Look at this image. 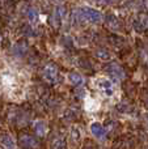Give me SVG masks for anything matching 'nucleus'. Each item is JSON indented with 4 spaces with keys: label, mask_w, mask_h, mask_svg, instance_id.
I'll return each instance as SVG.
<instances>
[{
    "label": "nucleus",
    "mask_w": 148,
    "mask_h": 149,
    "mask_svg": "<svg viewBox=\"0 0 148 149\" xmlns=\"http://www.w3.org/2000/svg\"><path fill=\"white\" fill-rule=\"evenodd\" d=\"M75 18L79 21H87V22L97 24L100 21H102V13L98 10L93 9V8H79L75 12Z\"/></svg>",
    "instance_id": "nucleus-1"
},
{
    "label": "nucleus",
    "mask_w": 148,
    "mask_h": 149,
    "mask_svg": "<svg viewBox=\"0 0 148 149\" xmlns=\"http://www.w3.org/2000/svg\"><path fill=\"white\" fill-rule=\"evenodd\" d=\"M96 85H97V88H98V90H101V92L104 93L105 95H108V97H112V95L114 94V86H113L110 80L98 79L96 82Z\"/></svg>",
    "instance_id": "nucleus-2"
},
{
    "label": "nucleus",
    "mask_w": 148,
    "mask_h": 149,
    "mask_svg": "<svg viewBox=\"0 0 148 149\" xmlns=\"http://www.w3.org/2000/svg\"><path fill=\"white\" fill-rule=\"evenodd\" d=\"M20 144H21V147L25 148V149H36L37 147H38L36 139L31 137V136H28V135L20 137Z\"/></svg>",
    "instance_id": "nucleus-3"
},
{
    "label": "nucleus",
    "mask_w": 148,
    "mask_h": 149,
    "mask_svg": "<svg viewBox=\"0 0 148 149\" xmlns=\"http://www.w3.org/2000/svg\"><path fill=\"white\" fill-rule=\"evenodd\" d=\"M108 72L112 74V77H114V79H117V80H122L123 77H125L123 70L118 64H110L109 67H108Z\"/></svg>",
    "instance_id": "nucleus-4"
},
{
    "label": "nucleus",
    "mask_w": 148,
    "mask_h": 149,
    "mask_svg": "<svg viewBox=\"0 0 148 149\" xmlns=\"http://www.w3.org/2000/svg\"><path fill=\"white\" fill-rule=\"evenodd\" d=\"M91 132L93 134V136H96L97 139H104L106 136V131L100 123H93L91 126Z\"/></svg>",
    "instance_id": "nucleus-5"
},
{
    "label": "nucleus",
    "mask_w": 148,
    "mask_h": 149,
    "mask_svg": "<svg viewBox=\"0 0 148 149\" xmlns=\"http://www.w3.org/2000/svg\"><path fill=\"white\" fill-rule=\"evenodd\" d=\"M45 79L47 80L49 82H54L57 80V76H58V71L54 65H47L45 68Z\"/></svg>",
    "instance_id": "nucleus-6"
},
{
    "label": "nucleus",
    "mask_w": 148,
    "mask_h": 149,
    "mask_svg": "<svg viewBox=\"0 0 148 149\" xmlns=\"http://www.w3.org/2000/svg\"><path fill=\"white\" fill-rule=\"evenodd\" d=\"M135 26L136 28H142L144 30L148 29V15H139L136 17L135 21Z\"/></svg>",
    "instance_id": "nucleus-7"
},
{
    "label": "nucleus",
    "mask_w": 148,
    "mask_h": 149,
    "mask_svg": "<svg viewBox=\"0 0 148 149\" xmlns=\"http://www.w3.org/2000/svg\"><path fill=\"white\" fill-rule=\"evenodd\" d=\"M106 24L110 29H114V30H118V29L121 28V25H119V22H118V20L115 18V16H112V15L106 17Z\"/></svg>",
    "instance_id": "nucleus-8"
},
{
    "label": "nucleus",
    "mask_w": 148,
    "mask_h": 149,
    "mask_svg": "<svg viewBox=\"0 0 148 149\" xmlns=\"http://www.w3.org/2000/svg\"><path fill=\"white\" fill-rule=\"evenodd\" d=\"M34 130H36V132H37V135H39V136H43L45 134H46V131H47V127H46V124H45V122H37L36 124H34Z\"/></svg>",
    "instance_id": "nucleus-9"
},
{
    "label": "nucleus",
    "mask_w": 148,
    "mask_h": 149,
    "mask_svg": "<svg viewBox=\"0 0 148 149\" xmlns=\"http://www.w3.org/2000/svg\"><path fill=\"white\" fill-rule=\"evenodd\" d=\"M68 80H70L71 84H73V85H81L84 82V79L79 73H70L68 74Z\"/></svg>",
    "instance_id": "nucleus-10"
},
{
    "label": "nucleus",
    "mask_w": 148,
    "mask_h": 149,
    "mask_svg": "<svg viewBox=\"0 0 148 149\" xmlns=\"http://www.w3.org/2000/svg\"><path fill=\"white\" fill-rule=\"evenodd\" d=\"M1 144L4 145L5 148H8V149L15 148V141H13V139L10 136H8V135H4V136L1 137Z\"/></svg>",
    "instance_id": "nucleus-11"
},
{
    "label": "nucleus",
    "mask_w": 148,
    "mask_h": 149,
    "mask_svg": "<svg viewBox=\"0 0 148 149\" xmlns=\"http://www.w3.org/2000/svg\"><path fill=\"white\" fill-rule=\"evenodd\" d=\"M52 148L54 149H64L66 148V143L63 139H57L52 144Z\"/></svg>",
    "instance_id": "nucleus-12"
},
{
    "label": "nucleus",
    "mask_w": 148,
    "mask_h": 149,
    "mask_svg": "<svg viewBox=\"0 0 148 149\" xmlns=\"http://www.w3.org/2000/svg\"><path fill=\"white\" fill-rule=\"evenodd\" d=\"M37 17H38V13H37L36 9H30V10H29V20H30L31 22L37 21Z\"/></svg>",
    "instance_id": "nucleus-13"
},
{
    "label": "nucleus",
    "mask_w": 148,
    "mask_h": 149,
    "mask_svg": "<svg viewBox=\"0 0 148 149\" xmlns=\"http://www.w3.org/2000/svg\"><path fill=\"white\" fill-rule=\"evenodd\" d=\"M51 1H54V3H58V4H59V3H62L63 0H51Z\"/></svg>",
    "instance_id": "nucleus-14"
},
{
    "label": "nucleus",
    "mask_w": 148,
    "mask_h": 149,
    "mask_svg": "<svg viewBox=\"0 0 148 149\" xmlns=\"http://www.w3.org/2000/svg\"><path fill=\"white\" fill-rule=\"evenodd\" d=\"M144 119H146V120H147V124H148V113L146 114V115H144Z\"/></svg>",
    "instance_id": "nucleus-15"
}]
</instances>
